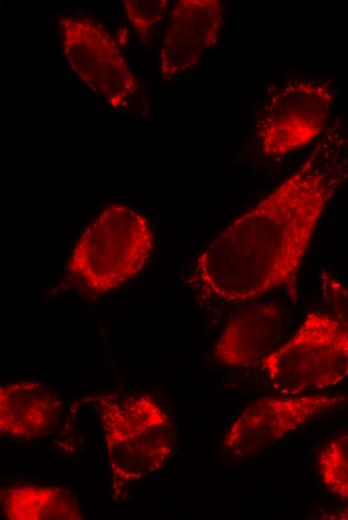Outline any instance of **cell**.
<instances>
[{"mask_svg":"<svg viewBox=\"0 0 348 520\" xmlns=\"http://www.w3.org/2000/svg\"><path fill=\"white\" fill-rule=\"evenodd\" d=\"M90 399L100 418L116 501L132 484L167 462L173 451L174 428L149 395L103 394Z\"/></svg>","mask_w":348,"mask_h":520,"instance_id":"2","label":"cell"},{"mask_svg":"<svg viewBox=\"0 0 348 520\" xmlns=\"http://www.w3.org/2000/svg\"><path fill=\"white\" fill-rule=\"evenodd\" d=\"M61 401L44 384L16 381L0 386V431L17 439H33L58 420Z\"/></svg>","mask_w":348,"mask_h":520,"instance_id":"10","label":"cell"},{"mask_svg":"<svg viewBox=\"0 0 348 520\" xmlns=\"http://www.w3.org/2000/svg\"><path fill=\"white\" fill-rule=\"evenodd\" d=\"M324 519L348 520V507L339 511L336 514H328L323 516Z\"/></svg>","mask_w":348,"mask_h":520,"instance_id":"15","label":"cell"},{"mask_svg":"<svg viewBox=\"0 0 348 520\" xmlns=\"http://www.w3.org/2000/svg\"><path fill=\"white\" fill-rule=\"evenodd\" d=\"M166 0H124L122 5L127 19L141 38L158 25L166 12Z\"/></svg>","mask_w":348,"mask_h":520,"instance_id":"13","label":"cell"},{"mask_svg":"<svg viewBox=\"0 0 348 520\" xmlns=\"http://www.w3.org/2000/svg\"><path fill=\"white\" fill-rule=\"evenodd\" d=\"M60 25L71 70L112 108L125 107L139 84L112 37L87 18L64 16Z\"/></svg>","mask_w":348,"mask_h":520,"instance_id":"6","label":"cell"},{"mask_svg":"<svg viewBox=\"0 0 348 520\" xmlns=\"http://www.w3.org/2000/svg\"><path fill=\"white\" fill-rule=\"evenodd\" d=\"M347 178L348 142L333 131L199 255L195 272L204 289L238 303L284 288L295 303L298 274L315 228Z\"/></svg>","mask_w":348,"mask_h":520,"instance_id":"1","label":"cell"},{"mask_svg":"<svg viewBox=\"0 0 348 520\" xmlns=\"http://www.w3.org/2000/svg\"><path fill=\"white\" fill-rule=\"evenodd\" d=\"M318 470L325 488L348 501V430L337 434L321 448Z\"/></svg>","mask_w":348,"mask_h":520,"instance_id":"12","label":"cell"},{"mask_svg":"<svg viewBox=\"0 0 348 520\" xmlns=\"http://www.w3.org/2000/svg\"><path fill=\"white\" fill-rule=\"evenodd\" d=\"M2 511L10 520H81L75 497L66 489L20 484L1 491Z\"/></svg>","mask_w":348,"mask_h":520,"instance_id":"11","label":"cell"},{"mask_svg":"<svg viewBox=\"0 0 348 520\" xmlns=\"http://www.w3.org/2000/svg\"><path fill=\"white\" fill-rule=\"evenodd\" d=\"M261 364L273 389L282 394L334 386L348 377V331L332 314L310 312Z\"/></svg>","mask_w":348,"mask_h":520,"instance_id":"4","label":"cell"},{"mask_svg":"<svg viewBox=\"0 0 348 520\" xmlns=\"http://www.w3.org/2000/svg\"><path fill=\"white\" fill-rule=\"evenodd\" d=\"M319 282L325 304L348 331V286L326 270L321 271Z\"/></svg>","mask_w":348,"mask_h":520,"instance_id":"14","label":"cell"},{"mask_svg":"<svg viewBox=\"0 0 348 520\" xmlns=\"http://www.w3.org/2000/svg\"><path fill=\"white\" fill-rule=\"evenodd\" d=\"M282 332L283 319L277 305L253 304L229 321L213 355L228 366H255L276 350Z\"/></svg>","mask_w":348,"mask_h":520,"instance_id":"9","label":"cell"},{"mask_svg":"<svg viewBox=\"0 0 348 520\" xmlns=\"http://www.w3.org/2000/svg\"><path fill=\"white\" fill-rule=\"evenodd\" d=\"M347 401L342 394L322 393L259 399L235 419L224 436L223 449L236 456L252 455Z\"/></svg>","mask_w":348,"mask_h":520,"instance_id":"7","label":"cell"},{"mask_svg":"<svg viewBox=\"0 0 348 520\" xmlns=\"http://www.w3.org/2000/svg\"><path fill=\"white\" fill-rule=\"evenodd\" d=\"M332 104V89L323 82L294 80L285 84L258 118L256 139L262 153L280 157L316 140L324 132Z\"/></svg>","mask_w":348,"mask_h":520,"instance_id":"5","label":"cell"},{"mask_svg":"<svg viewBox=\"0 0 348 520\" xmlns=\"http://www.w3.org/2000/svg\"><path fill=\"white\" fill-rule=\"evenodd\" d=\"M223 24V1H178L168 17L159 50L161 79L170 82L194 68L216 45Z\"/></svg>","mask_w":348,"mask_h":520,"instance_id":"8","label":"cell"},{"mask_svg":"<svg viewBox=\"0 0 348 520\" xmlns=\"http://www.w3.org/2000/svg\"><path fill=\"white\" fill-rule=\"evenodd\" d=\"M153 247L147 219L134 208H105L80 236L67 265L79 288L100 295L142 270Z\"/></svg>","mask_w":348,"mask_h":520,"instance_id":"3","label":"cell"}]
</instances>
